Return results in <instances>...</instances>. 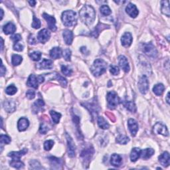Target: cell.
<instances>
[{
    "label": "cell",
    "mask_w": 170,
    "mask_h": 170,
    "mask_svg": "<svg viewBox=\"0 0 170 170\" xmlns=\"http://www.w3.org/2000/svg\"><path fill=\"white\" fill-rule=\"evenodd\" d=\"M79 15L83 23L87 25H90L95 20L96 12L91 5H86L80 9Z\"/></svg>",
    "instance_id": "6da1fadb"
},
{
    "label": "cell",
    "mask_w": 170,
    "mask_h": 170,
    "mask_svg": "<svg viewBox=\"0 0 170 170\" xmlns=\"http://www.w3.org/2000/svg\"><path fill=\"white\" fill-rule=\"evenodd\" d=\"M106 68L107 63L103 59H98L94 61L90 70L94 76L99 77L106 72Z\"/></svg>",
    "instance_id": "7a4b0ae2"
},
{
    "label": "cell",
    "mask_w": 170,
    "mask_h": 170,
    "mask_svg": "<svg viewBox=\"0 0 170 170\" xmlns=\"http://www.w3.org/2000/svg\"><path fill=\"white\" fill-rule=\"evenodd\" d=\"M61 19L63 24L67 27H73L76 25L77 21L76 13L71 10L64 11L62 13Z\"/></svg>",
    "instance_id": "3957f363"
},
{
    "label": "cell",
    "mask_w": 170,
    "mask_h": 170,
    "mask_svg": "<svg viewBox=\"0 0 170 170\" xmlns=\"http://www.w3.org/2000/svg\"><path fill=\"white\" fill-rule=\"evenodd\" d=\"M106 98L108 101V106L110 109H114L120 104L119 97L114 91L109 92L107 94Z\"/></svg>",
    "instance_id": "277c9868"
},
{
    "label": "cell",
    "mask_w": 170,
    "mask_h": 170,
    "mask_svg": "<svg viewBox=\"0 0 170 170\" xmlns=\"http://www.w3.org/2000/svg\"><path fill=\"white\" fill-rule=\"evenodd\" d=\"M143 51H144L145 55H148L149 57L154 59L158 55V51L152 43H148L144 44L143 47Z\"/></svg>",
    "instance_id": "5b68a950"
},
{
    "label": "cell",
    "mask_w": 170,
    "mask_h": 170,
    "mask_svg": "<svg viewBox=\"0 0 170 170\" xmlns=\"http://www.w3.org/2000/svg\"><path fill=\"white\" fill-rule=\"evenodd\" d=\"M138 88L140 93L143 94H146L149 90V81L145 75H144L138 81Z\"/></svg>",
    "instance_id": "8992f818"
},
{
    "label": "cell",
    "mask_w": 170,
    "mask_h": 170,
    "mask_svg": "<svg viewBox=\"0 0 170 170\" xmlns=\"http://www.w3.org/2000/svg\"><path fill=\"white\" fill-rule=\"evenodd\" d=\"M67 140V150H68V155L69 157L73 158L75 156V150H76V146H75L73 140L69 136L68 134H66Z\"/></svg>",
    "instance_id": "52a82bcc"
},
{
    "label": "cell",
    "mask_w": 170,
    "mask_h": 170,
    "mask_svg": "<svg viewBox=\"0 0 170 170\" xmlns=\"http://www.w3.org/2000/svg\"><path fill=\"white\" fill-rule=\"evenodd\" d=\"M153 131L156 134H161L163 136H168L169 135L168 129L165 125L160 122L156 123L153 128Z\"/></svg>",
    "instance_id": "ba28073f"
},
{
    "label": "cell",
    "mask_w": 170,
    "mask_h": 170,
    "mask_svg": "<svg viewBox=\"0 0 170 170\" xmlns=\"http://www.w3.org/2000/svg\"><path fill=\"white\" fill-rule=\"evenodd\" d=\"M51 37V33L47 29H43L40 31L37 35V39L41 43H45L49 40Z\"/></svg>",
    "instance_id": "9c48e42d"
},
{
    "label": "cell",
    "mask_w": 170,
    "mask_h": 170,
    "mask_svg": "<svg viewBox=\"0 0 170 170\" xmlns=\"http://www.w3.org/2000/svg\"><path fill=\"white\" fill-rule=\"evenodd\" d=\"M43 16L45 20L47 21L48 28H49L52 31H55L56 30V20L55 17H53V16L48 15L47 13H43Z\"/></svg>",
    "instance_id": "30bf717a"
},
{
    "label": "cell",
    "mask_w": 170,
    "mask_h": 170,
    "mask_svg": "<svg viewBox=\"0 0 170 170\" xmlns=\"http://www.w3.org/2000/svg\"><path fill=\"white\" fill-rule=\"evenodd\" d=\"M94 153V149L93 147L89 146L88 148H86L85 149L83 150L80 154V157H81L83 160L85 161V162H88L90 161Z\"/></svg>",
    "instance_id": "8fae6325"
},
{
    "label": "cell",
    "mask_w": 170,
    "mask_h": 170,
    "mask_svg": "<svg viewBox=\"0 0 170 170\" xmlns=\"http://www.w3.org/2000/svg\"><path fill=\"white\" fill-rule=\"evenodd\" d=\"M4 108L7 112H13L16 110V103L12 99H8L4 102Z\"/></svg>",
    "instance_id": "7c38bea8"
},
{
    "label": "cell",
    "mask_w": 170,
    "mask_h": 170,
    "mask_svg": "<svg viewBox=\"0 0 170 170\" xmlns=\"http://www.w3.org/2000/svg\"><path fill=\"white\" fill-rule=\"evenodd\" d=\"M126 12L132 18L136 17L139 14V11L136 5L133 4H129L126 7Z\"/></svg>",
    "instance_id": "4fadbf2b"
},
{
    "label": "cell",
    "mask_w": 170,
    "mask_h": 170,
    "mask_svg": "<svg viewBox=\"0 0 170 170\" xmlns=\"http://www.w3.org/2000/svg\"><path fill=\"white\" fill-rule=\"evenodd\" d=\"M128 126L129 130L132 136H135L138 131V124L134 119H129L128 122Z\"/></svg>",
    "instance_id": "5bb4252c"
},
{
    "label": "cell",
    "mask_w": 170,
    "mask_h": 170,
    "mask_svg": "<svg viewBox=\"0 0 170 170\" xmlns=\"http://www.w3.org/2000/svg\"><path fill=\"white\" fill-rule=\"evenodd\" d=\"M118 61H119V65L121 68L123 69V71L126 72H128L129 71V65L128 61V59L126 56L123 55H120L118 57Z\"/></svg>",
    "instance_id": "9a60e30c"
},
{
    "label": "cell",
    "mask_w": 170,
    "mask_h": 170,
    "mask_svg": "<svg viewBox=\"0 0 170 170\" xmlns=\"http://www.w3.org/2000/svg\"><path fill=\"white\" fill-rule=\"evenodd\" d=\"M37 67L39 69H51L53 67V61L50 59H43L40 63L37 64Z\"/></svg>",
    "instance_id": "2e32d148"
},
{
    "label": "cell",
    "mask_w": 170,
    "mask_h": 170,
    "mask_svg": "<svg viewBox=\"0 0 170 170\" xmlns=\"http://www.w3.org/2000/svg\"><path fill=\"white\" fill-rule=\"evenodd\" d=\"M159 161L161 166L164 167H168L170 163V157L168 152H165L159 156Z\"/></svg>",
    "instance_id": "e0dca14e"
},
{
    "label": "cell",
    "mask_w": 170,
    "mask_h": 170,
    "mask_svg": "<svg viewBox=\"0 0 170 170\" xmlns=\"http://www.w3.org/2000/svg\"><path fill=\"white\" fill-rule=\"evenodd\" d=\"M27 152V149L24 148L22 150L19 151V152H10L8 156L12 158V160H20V158Z\"/></svg>",
    "instance_id": "ac0fdd59"
},
{
    "label": "cell",
    "mask_w": 170,
    "mask_h": 170,
    "mask_svg": "<svg viewBox=\"0 0 170 170\" xmlns=\"http://www.w3.org/2000/svg\"><path fill=\"white\" fill-rule=\"evenodd\" d=\"M63 36L64 41L67 45H70L72 44V40H73V33H72L71 31L69 30V29L64 30L63 33Z\"/></svg>",
    "instance_id": "d6986e66"
},
{
    "label": "cell",
    "mask_w": 170,
    "mask_h": 170,
    "mask_svg": "<svg viewBox=\"0 0 170 170\" xmlns=\"http://www.w3.org/2000/svg\"><path fill=\"white\" fill-rule=\"evenodd\" d=\"M110 163L112 164L113 166L118 168L120 167L122 163V159L121 156L116 153H114L111 156L110 158Z\"/></svg>",
    "instance_id": "ffe728a7"
},
{
    "label": "cell",
    "mask_w": 170,
    "mask_h": 170,
    "mask_svg": "<svg viewBox=\"0 0 170 170\" xmlns=\"http://www.w3.org/2000/svg\"><path fill=\"white\" fill-rule=\"evenodd\" d=\"M29 126V120L25 118H21L18 121L17 128L20 132L26 130Z\"/></svg>",
    "instance_id": "44dd1931"
},
{
    "label": "cell",
    "mask_w": 170,
    "mask_h": 170,
    "mask_svg": "<svg viewBox=\"0 0 170 170\" xmlns=\"http://www.w3.org/2000/svg\"><path fill=\"white\" fill-rule=\"evenodd\" d=\"M132 40H133V39H132L131 33L126 32L123 35L122 38H121V42H122V45L124 47H129L132 44Z\"/></svg>",
    "instance_id": "7402d4cb"
},
{
    "label": "cell",
    "mask_w": 170,
    "mask_h": 170,
    "mask_svg": "<svg viewBox=\"0 0 170 170\" xmlns=\"http://www.w3.org/2000/svg\"><path fill=\"white\" fill-rule=\"evenodd\" d=\"M38 83L39 82L38 80H37V77L35 75L32 74L28 78L27 82V85L29 86V87L37 88H38Z\"/></svg>",
    "instance_id": "603a6c76"
},
{
    "label": "cell",
    "mask_w": 170,
    "mask_h": 170,
    "mask_svg": "<svg viewBox=\"0 0 170 170\" xmlns=\"http://www.w3.org/2000/svg\"><path fill=\"white\" fill-rule=\"evenodd\" d=\"M45 106V103L43 100L39 99L34 102L33 104V111L35 113H38L39 111H42L43 107Z\"/></svg>",
    "instance_id": "cb8c5ba5"
},
{
    "label": "cell",
    "mask_w": 170,
    "mask_h": 170,
    "mask_svg": "<svg viewBox=\"0 0 170 170\" xmlns=\"http://www.w3.org/2000/svg\"><path fill=\"white\" fill-rule=\"evenodd\" d=\"M154 150L152 148H146L144 150H141V154L140 157L144 160H148L154 154Z\"/></svg>",
    "instance_id": "d4e9b609"
},
{
    "label": "cell",
    "mask_w": 170,
    "mask_h": 170,
    "mask_svg": "<svg viewBox=\"0 0 170 170\" xmlns=\"http://www.w3.org/2000/svg\"><path fill=\"white\" fill-rule=\"evenodd\" d=\"M16 30V27L14 24L12 23H7L6 25H5L4 28H3V31H4V33L6 35L13 34Z\"/></svg>",
    "instance_id": "484cf974"
},
{
    "label": "cell",
    "mask_w": 170,
    "mask_h": 170,
    "mask_svg": "<svg viewBox=\"0 0 170 170\" xmlns=\"http://www.w3.org/2000/svg\"><path fill=\"white\" fill-rule=\"evenodd\" d=\"M62 50L60 47H54L50 51V56L52 59H59L62 55Z\"/></svg>",
    "instance_id": "4316f807"
},
{
    "label": "cell",
    "mask_w": 170,
    "mask_h": 170,
    "mask_svg": "<svg viewBox=\"0 0 170 170\" xmlns=\"http://www.w3.org/2000/svg\"><path fill=\"white\" fill-rule=\"evenodd\" d=\"M141 154V150L138 148H134L132 149L130 153V160L133 162L136 161L140 157Z\"/></svg>",
    "instance_id": "83f0119b"
},
{
    "label": "cell",
    "mask_w": 170,
    "mask_h": 170,
    "mask_svg": "<svg viewBox=\"0 0 170 170\" xmlns=\"http://www.w3.org/2000/svg\"><path fill=\"white\" fill-rule=\"evenodd\" d=\"M164 90H165V86L163 84H157L153 88V92L157 96H161L163 93Z\"/></svg>",
    "instance_id": "f1b7e54d"
},
{
    "label": "cell",
    "mask_w": 170,
    "mask_h": 170,
    "mask_svg": "<svg viewBox=\"0 0 170 170\" xmlns=\"http://www.w3.org/2000/svg\"><path fill=\"white\" fill-rule=\"evenodd\" d=\"M161 12L168 17L170 16V11L169 7V1H161Z\"/></svg>",
    "instance_id": "f546056e"
},
{
    "label": "cell",
    "mask_w": 170,
    "mask_h": 170,
    "mask_svg": "<svg viewBox=\"0 0 170 170\" xmlns=\"http://www.w3.org/2000/svg\"><path fill=\"white\" fill-rule=\"evenodd\" d=\"M101 25H102V23H99L98 25L96 27V28L94 29L93 31H92V33H91L92 36H93L94 37H95L96 38V37H98L100 32H101L102 30H103V29H106V27H109L108 25L103 24V25L102 26V27H101Z\"/></svg>",
    "instance_id": "4dcf8cb0"
},
{
    "label": "cell",
    "mask_w": 170,
    "mask_h": 170,
    "mask_svg": "<svg viewBox=\"0 0 170 170\" xmlns=\"http://www.w3.org/2000/svg\"><path fill=\"white\" fill-rule=\"evenodd\" d=\"M98 124L99 126V127L103 129H106L109 128V124L106 122V120L104 119V118L102 116H99L98 118Z\"/></svg>",
    "instance_id": "1f68e13d"
},
{
    "label": "cell",
    "mask_w": 170,
    "mask_h": 170,
    "mask_svg": "<svg viewBox=\"0 0 170 170\" xmlns=\"http://www.w3.org/2000/svg\"><path fill=\"white\" fill-rule=\"evenodd\" d=\"M124 105L126 109L129 110L131 112H136V106L133 101H126Z\"/></svg>",
    "instance_id": "d6a6232c"
},
{
    "label": "cell",
    "mask_w": 170,
    "mask_h": 170,
    "mask_svg": "<svg viewBox=\"0 0 170 170\" xmlns=\"http://www.w3.org/2000/svg\"><path fill=\"white\" fill-rule=\"evenodd\" d=\"M23 61L22 56L19 55H13L12 58V63L13 66H17Z\"/></svg>",
    "instance_id": "836d02e7"
},
{
    "label": "cell",
    "mask_w": 170,
    "mask_h": 170,
    "mask_svg": "<svg viewBox=\"0 0 170 170\" xmlns=\"http://www.w3.org/2000/svg\"><path fill=\"white\" fill-rule=\"evenodd\" d=\"M116 141L118 144L125 145L129 141V139L128 136H124V135H120L119 136L116 137Z\"/></svg>",
    "instance_id": "e575fe53"
},
{
    "label": "cell",
    "mask_w": 170,
    "mask_h": 170,
    "mask_svg": "<svg viewBox=\"0 0 170 170\" xmlns=\"http://www.w3.org/2000/svg\"><path fill=\"white\" fill-rule=\"evenodd\" d=\"M50 114L51 116V117H52L53 122L55 124H58L59 122V121H60L61 117V114L60 113L56 112L55 111H54V110H51Z\"/></svg>",
    "instance_id": "d590c367"
},
{
    "label": "cell",
    "mask_w": 170,
    "mask_h": 170,
    "mask_svg": "<svg viewBox=\"0 0 170 170\" xmlns=\"http://www.w3.org/2000/svg\"><path fill=\"white\" fill-rule=\"evenodd\" d=\"M100 12L103 15L107 16L111 14V9H110V7L106 5H102V6L100 8Z\"/></svg>",
    "instance_id": "8d00e7d4"
},
{
    "label": "cell",
    "mask_w": 170,
    "mask_h": 170,
    "mask_svg": "<svg viewBox=\"0 0 170 170\" xmlns=\"http://www.w3.org/2000/svg\"><path fill=\"white\" fill-rule=\"evenodd\" d=\"M17 87L13 85H9L8 87H7L6 89H5V93H6V94H7L8 95H13V94H15L17 93Z\"/></svg>",
    "instance_id": "74e56055"
},
{
    "label": "cell",
    "mask_w": 170,
    "mask_h": 170,
    "mask_svg": "<svg viewBox=\"0 0 170 170\" xmlns=\"http://www.w3.org/2000/svg\"><path fill=\"white\" fill-rule=\"evenodd\" d=\"M10 166L16 169H21L24 167V163L20 160H12L10 162Z\"/></svg>",
    "instance_id": "f35d334b"
},
{
    "label": "cell",
    "mask_w": 170,
    "mask_h": 170,
    "mask_svg": "<svg viewBox=\"0 0 170 170\" xmlns=\"http://www.w3.org/2000/svg\"><path fill=\"white\" fill-rule=\"evenodd\" d=\"M29 56L31 58L32 60L35 61H38L41 59V53L39 51H34V52L29 54Z\"/></svg>",
    "instance_id": "ab89813d"
},
{
    "label": "cell",
    "mask_w": 170,
    "mask_h": 170,
    "mask_svg": "<svg viewBox=\"0 0 170 170\" xmlns=\"http://www.w3.org/2000/svg\"><path fill=\"white\" fill-rule=\"evenodd\" d=\"M61 71L66 76H71L72 73V69L70 68L69 67L66 65H62L61 66Z\"/></svg>",
    "instance_id": "60d3db41"
},
{
    "label": "cell",
    "mask_w": 170,
    "mask_h": 170,
    "mask_svg": "<svg viewBox=\"0 0 170 170\" xmlns=\"http://www.w3.org/2000/svg\"><path fill=\"white\" fill-rule=\"evenodd\" d=\"M85 106L87 108V109L90 110V111L93 113L94 112V114H97V110H96V103L95 102H92V103H86L85 104Z\"/></svg>",
    "instance_id": "b9f144b4"
},
{
    "label": "cell",
    "mask_w": 170,
    "mask_h": 170,
    "mask_svg": "<svg viewBox=\"0 0 170 170\" xmlns=\"http://www.w3.org/2000/svg\"><path fill=\"white\" fill-rule=\"evenodd\" d=\"M55 79L58 80L59 82V83L63 86V87H66L67 85V80L64 79V77H63L62 76H61L59 74H56V76H55Z\"/></svg>",
    "instance_id": "7bdbcfd3"
},
{
    "label": "cell",
    "mask_w": 170,
    "mask_h": 170,
    "mask_svg": "<svg viewBox=\"0 0 170 170\" xmlns=\"http://www.w3.org/2000/svg\"><path fill=\"white\" fill-rule=\"evenodd\" d=\"M0 140H1V144H9V143L12 141L10 137L7 136V135L1 134L0 136Z\"/></svg>",
    "instance_id": "ee69618b"
},
{
    "label": "cell",
    "mask_w": 170,
    "mask_h": 170,
    "mask_svg": "<svg viewBox=\"0 0 170 170\" xmlns=\"http://www.w3.org/2000/svg\"><path fill=\"white\" fill-rule=\"evenodd\" d=\"M48 130H49V128H48V126L47 124L45 122H41L39 128L40 133L42 134H45Z\"/></svg>",
    "instance_id": "f6af8a7d"
},
{
    "label": "cell",
    "mask_w": 170,
    "mask_h": 170,
    "mask_svg": "<svg viewBox=\"0 0 170 170\" xmlns=\"http://www.w3.org/2000/svg\"><path fill=\"white\" fill-rule=\"evenodd\" d=\"M63 58L64 59V60L67 61H71V51L69 48H67V49L64 50L63 52Z\"/></svg>",
    "instance_id": "bcb514c9"
},
{
    "label": "cell",
    "mask_w": 170,
    "mask_h": 170,
    "mask_svg": "<svg viewBox=\"0 0 170 170\" xmlns=\"http://www.w3.org/2000/svg\"><path fill=\"white\" fill-rule=\"evenodd\" d=\"M49 161L51 162V164L52 166H56L57 168H59V166L61 164V161L60 160V159H59L55 157H51L49 158Z\"/></svg>",
    "instance_id": "7dc6e473"
},
{
    "label": "cell",
    "mask_w": 170,
    "mask_h": 170,
    "mask_svg": "<svg viewBox=\"0 0 170 170\" xmlns=\"http://www.w3.org/2000/svg\"><path fill=\"white\" fill-rule=\"evenodd\" d=\"M54 145V142L53 140H47L44 143V149L46 151H49L51 149H52L53 146Z\"/></svg>",
    "instance_id": "c3c4849f"
},
{
    "label": "cell",
    "mask_w": 170,
    "mask_h": 170,
    "mask_svg": "<svg viewBox=\"0 0 170 170\" xmlns=\"http://www.w3.org/2000/svg\"><path fill=\"white\" fill-rule=\"evenodd\" d=\"M110 72L113 75H118L120 73V69L116 65H110Z\"/></svg>",
    "instance_id": "681fc988"
},
{
    "label": "cell",
    "mask_w": 170,
    "mask_h": 170,
    "mask_svg": "<svg viewBox=\"0 0 170 170\" xmlns=\"http://www.w3.org/2000/svg\"><path fill=\"white\" fill-rule=\"evenodd\" d=\"M31 26H32V27H33L35 29H39V28H40V27H41V21H40L39 19L36 18L34 16L33 22H32V24H31Z\"/></svg>",
    "instance_id": "f907efd6"
},
{
    "label": "cell",
    "mask_w": 170,
    "mask_h": 170,
    "mask_svg": "<svg viewBox=\"0 0 170 170\" xmlns=\"http://www.w3.org/2000/svg\"><path fill=\"white\" fill-rule=\"evenodd\" d=\"M38 164H40L39 163V161H37V160H33L30 161V166L33 169H39V168H42L41 166L38 165Z\"/></svg>",
    "instance_id": "816d5d0a"
},
{
    "label": "cell",
    "mask_w": 170,
    "mask_h": 170,
    "mask_svg": "<svg viewBox=\"0 0 170 170\" xmlns=\"http://www.w3.org/2000/svg\"><path fill=\"white\" fill-rule=\"evenodd\" d=\"M13 49L17 51H22L23 49V45H21V43H16L13 45Z\"/></svg>",
    "instance_id": "f5cc1de1"
},
{
    "label": "cell",
    "mask_w": 170,
    "mask_h": 170,
    "mask_svg": "<svg viewBox=\"0 0 170 170\" xmlns=\"http://www.w3.org/2000/svg\"><path fill=\"white\" fill-rule=\"evenodd\" d=\"M26 96L29 99H33L35 96V93L34 90H29L26 93Z\"/></svg>",
    "instance_id": "db71d44e"
},
{
    "label": "cell",
    "mask_w": 170,
    "mask_h": 170,
    "mask_svg": "<svg viewBox=\"0 0 170 170\" xmlns=\"http://www.w3.org/2000/svg\"><path fill=\"white\" fill-rule=\"evenodd\" d=\"M11 38H12L13 42L16 43H18V41H20V40L21 39V37L20 34H15V35H13L12 37H11Z\"/></svg>",
    "instance_id": "11a10c76"
},
{
    "label": "cell",
    "mask_w": 170,
    "mask_h": 170,
    "mask_svg": "<svg viewBox=\"0 0 170 170\" xmlns=\"http://www.w3.org/2000/svg\"><path fill=\"white\" fill-rule=\"evenodd\" d=\"M28 42L29 43V44H31V45H36L35 37H34L33 35H30L29 37Z\"/></svg>",
    "instance_id": "9f6ffc18"
},
{
    "label": "cell",
    "mask_w": 170,
    "mask_h": 170,
    "mask_svg": "<svg viewBox=\"0 0 170 170\" xmlns=\"http://www.w3.org/2000/svg\"><path fill=\"white\" fill-rule=\"evenodd\" d=\"M5 72H6V69H5V67L4 66V64H3L2 61H1V77L4 76V75L5 74Z\"/></svg>",
    "instance_id": "6f0895ef"
},
{
    "label": "cell",
    "mask_w": 170,
    "mask_h": 170,
    "mask_svg": "<svg viewBox=\"0 0 170 170\" xmlns=\"http://www.w3.org/2000/svg\"><path fill=\"white\" fill-rule=\"evenodd\" d=\"M37 80H38L39 83L43 82L45 80V77L43 76V75H39V76L37 77Z\"/></svg>",
    "instance_id": "680465c9"
},
{
    "label": "cell",
    "mask_w": 170,
    "mask_h": 170,
    "mask_svg": "<svg viewBox=\"0 0 170 170\" xmlns=\"http://www.w3.org/2000/svg\"><path fill=\"white\" fill-rule=\"evenodd\" d=\"M36 1H29V4H30V5L31 6H32V7H34L35 5V4H36Z\"/></svg>",
    "instance_id": "91938a15"
},
{
    "label": "cell",
    "mask_w": 170,
    "mask_h": 170,
    "mask_svg": "<svg viewBox=\"0 0 170 170\" xmlns=\"http://www.w3.org/2000/svg\"><path fill=\"white\" fill-rule=\"evenodd\" d=\"M169 93H168L166 96V101L168 102V104H169Z\"/></svg>",
    "instance_id": "94428289"
},
{
    "label": "cell",
    "mask_w": 170,
    "mask_h": 170,
    "mask_svg": "<svg viewBox=\"0 0 170 170\" xmlns=\"http://www.w3.org/2000/svg\"><path fill=\"white\" fill-rule=\"evenodd\" d=\"M1 51L3 50V48H4V40L1 37Z\"/></svg>",
    "instance_id": "6125c7cd"
},
{
    "label": "cell",
    "mask_w": 170,
    "mask_h": 170,
    "mask_svg": "<svg viewBox=\"0 0 170 170\" xmlns=\"http://www.w3.org/2000/svg\"><path fill=\"white\" fill-rule=\"evenodd\" d=\"M1 20H2L3 17H4V11L2 9H1Z\"/></svg>",
    "instance_id": "be15d7a7"
}]
</instances>
